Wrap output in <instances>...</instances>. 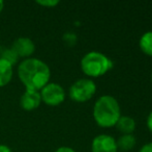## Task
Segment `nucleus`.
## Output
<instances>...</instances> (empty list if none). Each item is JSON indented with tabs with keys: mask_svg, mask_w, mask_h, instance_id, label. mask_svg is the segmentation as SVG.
I'll use <instances>...</instances> for the list:
<instances>
[{
	"mask_svg": "<svg viewBox=\"0 0 152 152\" xmlns=\"http://www.w3.org/2000/svg\"><path fill=\"white\" fill-rule=\"evenodd\" d=\"M18 76L26 90L39 92L50 82L51 70L45 62L29 57L19 64Z\"/></svg>",
	"mask_w": 152,
	"mask_h": 152,
	"instance_id": "nucleus-1",
	"label": "nucleus"
},
{
	"mask_svg": "<svg viewBox=\"0 0 152 152\" xmlns=\"http://www.w3.org/2000/svg\"><path fill=\"white\" fill-rule=\"evenodd\" d=\"M121 117L119 102L110 95H104L95 101L93 106V118L98 126L110 128L116 125Z\"/></svg>",
	"mask_w": 152,
	"mask_h": 152,
	"instance_id": "nucleus-2",
	"label": "nucleus"
},
{
	"mask_svg": "<svg viewBox=\"0 0 152 152\" xmlns=\"http://www.w3.org/2000/svg\"><path fill=\"white\" fill-rule=\"evenodd\" d=\"M114 62L98 51L88 52L81 59V69L89 77H100L113 69Z\"/></svg>",
	"mask_w": 152,
	"mask_h": 152,
	"instance_id": "nucleus-3",
	"label": "nucleus"
},
{
	"mask_svg": "<svg viewBox=\"0 0 152 152\" xmlns=\"http://www.w3.org/2000/svg\"><path fill=\"white\" fill-rule=\"evenodd\" d=\"M96 92V85L89 78H81L69 87V97L72 101L83 103L90 100Z\"/></svg>",
	"mask_w": 152,
	"mask_h": 152,
	"instance_id": "nucleus-4",
	"label": "nucleus"
},
{
	"mask_svg": "<svg viewBox=\"0 0 152 152\" xmlns=\"http://www.w3.org/2000/svg\"><path fill=\"white\" fill-rule=\"evenodd\" d=\"M42 102L50 106H57L65 100V91L60 85L49 82L39 91Z\"/></svg>",
	"mask_w": 152,
	"mask_h": 152,
	"instance_id": "nucleus-5",
	"label": "nucleus"
},
{
	"mask_svg": "<svg viewBox=\"0 0 152 152\" xmlns=\"http://www.w3.org/2000/svg\"><path fill=\"white\" fill-rule=\"evenodd\" d=\"M92 152H117V143L113 136L109 134H99L95 136L91 144Z\"/></svg>",
	"mask_w": 152,
	"mask_h": 152,
	"instance_id": "nucleus-6",
	"label": "nucleus"
},
{
	"mask_svg": "<svg viewBox=\"0 0 152 152\" xmlns=\"http://www.w3.org/2000/svg\"><path fill=\"white\" fill-rule=\"evenodd\" d=\"M10 48L18 57L29 59L35 51V44L31 39L22 37L15 40Z\"/></svg>",
	"mask_w": 152,
	"mask_h": 152,
	"instance_id": "nucleus-7",
	"label": "nucleus"
},
{
	"mask_svg": "<svg viewBox=\"0 0 152 152\" xmlns=\"http://www.w3.org/2000/svg\"><path fill=\"white\" fill-rule=\"evenodd\" d=\"M42 103V97L39 92L26 90L20 98V105L24 110L31 112L38 108Z\"/></svg>",
	"mask_w": 152,
	"mask_h": 152,
	"instance_id": "nucleus-8",
	"label": "nucleus"
},
{
	"mask_svg": "<svg viewBox=\"0 0 152 152\" xmlns=\"http://www.w3.org/2000/svg\"><path fill=\"white\" fill-rule=\"evenodd\" d=\"M14 75V66L8 62L0 59V87L10 82Z\"/></svg>",
	"mask_w": 152,
	"mask_h": 152,
	"instance_id": "nucleus-9",
	"label": "nucleus"
},
{
	"mask_svg": "<svg viewBox=\"0 0 152 152\" xmlns=\"http://www.w3.org/2000/svg\"><path fill=\"white\" fill-rule=\"evenodd\" d=\"M115 126L123 134H132L136 130V121L129 116H121Z\"/></svg>",
	"mask_w": 152,
	"mask_h": 152,
	"instance_id": "nucleus-10",
	"label": "nucleus"
},
{
	"mask_svg": "<svg viewBox=\"0 0 152 152\" xmlns=\"http://www.w3.org/2000/svg\"><path fill=\"white\" fill-rule=\"evenodd\" d=\"M117 143V148L119 150L123 152L130 151L134 148L136 146V138L132 134H122L120 138L118 139V141H116Z\"/></svg>",
	"mask_w": 152,
	"mask_h": 152,
	"instance_id": "nucleus-11",
	"label": "nucleus"
},
{
	"mask_svg": "<svg viewBox=\"0 0 152 152\" xmlns=\"http://www.w3.org/2000/svg\"><path fill=\"white\" fill-rule=\"evenodd\" d=\"M139 46L143 53L152 56V31H147L141 37Z\"/></svg>",
	"mask_w": 152,
	"mask_h": 152,
	"instance_id": "nucleus-12",
	"label": "nucleus"
},
{
	"mask_svg": "<svg viewBox=\"0 0 152 152\" xmlns=\"http://www.w3.org/2000/svg\"><path fill=\"white\" fill-rule=\"evenodd\" d=\"M0 59L10 63L12 66H15L18 62L19 57L16 55V53L12 50V48L7 47H0Z\"/></svg>",
	"mask_w": 152,
	"mask_h": 152,
	"instance_id": "nucleus-13",
	"label": "nucleus"
},
{
	"mask_svg": "<svg viewBox=\"0 0 152 152\" xmlns=\"http://www.w3.org/2000/svg\"><path fill=\"white\" fill-rule=\"evenodd\" d=\"M77 40H78V38H77V36L75 35L74 33H66L65 35L63 36V41L68 46H74V45H76Z\"/></svg>",
	"mask_w": 152,
	"mask_h": 152,
	"instance_id": "nucleus-14",
	"label": "nucleus"
},
{
	"mask_svg": "<svg viewBox=\"0 0 152 152\" xmlns=\"http://www.w3.org/2000/svg\"><path fill=\"white\" fill-rule=\"evenodd\" d=\"M36 3L45 7H54L57 4H59V1L58 0H37Z\"/></svg>",
	"mask_w": 152,
	"mask_h": 152,
	"instance_id": "nucleus-15",
	"label": "nucleus"
},
{
	"mask_svg": "<svg viewBox=\"0 0 152 152\" xmlns=\"http://www.w3.org/2000/svg\"><path fill=\"white\" fill-rule=\"evenodd\" d=\"M139 152H152V143H147L143 145Z\"/></svg>",
	"mask_w": 152,
	"mask_h": 152,
	"instance_id": "nucleus-16",
	"label": "nucleus"
},
{
	"mask_svg": "<svg viewBox=\"0 0 152 152\" xmlns=\"http://www.w3.org/2000/svg\"><path fill=\"white\" fill-rule=\"evenodd\" d=\"M55 152H76L72 148L70 147H67V146H62V147H59L58 149H56Z\"/></svg>",
	"mask_w": 152,
	"mask_h": 152,
	"instance_id": "nucleus-17",
	"label": "nucleus"
},
{
	"mask_svg": "<svg viewBox=\"0 0 152 152\" xmlns=\"http://www.w3.org/2000/svg\"><path fill=\"white\" fill-rule=\"evenodd\" d=\"M146 124H147V127H148L149 131L152 133V112L148 115V117H147Z\"/></svg>",
	"mask_w": 152,
	"mask_h": 152,
	"instance_id": "nucleus-18",
	"label": "nucleus"
},
{
	"mask_svg": "<svg viewBox=\"0 0 152 152\" xmlns=\"http://www.w3.org/2000/svg\"><path fill=\"white\" fill-rule=\"evenodd\" d=\"M0 152H12V149L6 145H0Z\"/></svg>",
	"mask_w": 152,
	"mask_h": 152,
	"instance_id": "nucleus-19",
	"label": "nucleus"
},
{
	"mask_svg": "<svg viewBox=\"0 0 152 152\" xmlns=\"http://www.w3.org/2000/svg\"><path fill=\"white\" fill-rule=\"evenodd\" d=\"M3 8H4V2L0 0V14H1V12L3 10Z\"/></svg>",
	"mask_w": 152,
	"mask_h": 152,
	"instance_id": "nucleus-20",
	"label": "nucleus"
},
{
	"mask_svg": "<svg viewBox=\"0 0 152 152\" xmlns=\"http://www.w3.org/2000/svg\"><path fill=\"white\" fill-rule=\"evenodd\" d=\"M151 81H152V74H151Z\"/></svg>",
	"mask_w": 152,
	"mask_h": 152,
	"instance_id": "nucleus-21",
	"label": "nucleus"
}]
</instances>
